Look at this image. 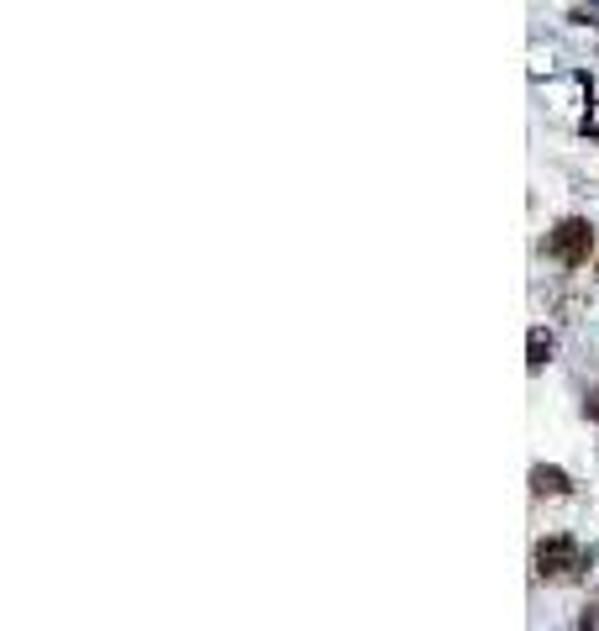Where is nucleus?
Wrapping results in <instances>:
<instances>
[{
    "instance_id": "obj_4",
    "label": "nucleus",
    "mask_w": 599,
    "mask_h": 631,
    "mask_svg": "<svg viewBox=\"0 0 599 631\" xmlns=\"http://www.w3.org/2000/svg\"><path fill=\"white\" fill-rule=\"evenodd\" d=\"M552 353H557V342H552V332H542V327H536V332L526 337V369H531V374H542V369H547V363H552Z\"/></svg>"
},
{
    "instance_id": "obj_2",
    "label": "nucleus",
    "mask_w": 599,
    "mask_h": 631,
    "mask_svg": "<svg viewBox=\"0 0 599 631\" xmlns=\"http://www.w3.org/2000/svg\"><path fill=\"white\" fill-rule=\"evenodd\" d=\"M589 248H594V227L584 216H568V221H557V227L547 232V253L563 263V269H584Z\"/></svg>"
},
{
    "instance_id": "obj_6",
    "label": "nucleus",
    "mask_w": 599,
    "mask_h": 631,
    "mask_svg": "<svg viewBox=\"0 0 599 631\" xmlns=\"http://www.w3.org/2000/svg\"><path fill=\"white\" fill-rule=\"evenodd\" d=\"M584 416H589V421H594V426H599V390H594V395H589V400H584Z\"/></svg>"
},
{
    "instance_id": "obj_3",
    "label": "nucleus",
    "mask_w": 599,
    "mask_h": 631,
    "mask_svg": "<svg viewBox=\"0 0 599 631\" xmlns=\"http://www.w3.org/2000/svg\"><path fill=\"white\" fill-rule=\"evenodd\" d=\"M531 495L536 500H563V495H573V479L563 474V468H552V463H536L531 468Z\"/></svg>"
},
{
    "instance_id": "obj_1",
    "label": "nucleus",
    "mask_w": 599,
    "mask_h": 631,
    "mask_svg": "<svg viewBox=\"0 0 599 631\" xmlns=\"http://www.w3.org/2000/svg\"><path fill=\"white\" fill-rule=\"evenodd\" d=\"M584 574V547L573 537H542L536 542V579L547 584H573Z\"/></svg>"
},
{
    "instance_id": "obj_5",
    "label": "nucleus",
    "mask_w": 599,
    "mask_h": 631,
    "mask_svg": "<svg viewBox=\"0 0 599 631\" xmlns=\"http://www.w3.org/2000/svg\"><path fill=\"white\" fill-rule=\"evenodd\" d=\"M568 22H573V27H599V0H594V6H573Z\"/></svg>"
}]
</instances>
